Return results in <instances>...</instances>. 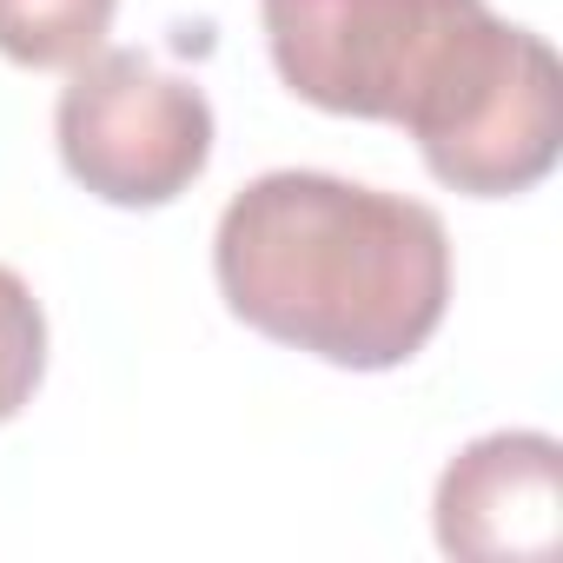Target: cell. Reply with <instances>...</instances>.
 <instances>
[{
	"mask_svg": "<svg viewBox=\"0 0 563 563\" xmlns=\"http://www.w3.org/2000/svg\"><path fill=\"white\" fill-rule=\"evenodd\" d=\"M272 67L306 107L405 126L438 186L517 199L563 146V80L543 34L490 0H258Z\"/></svg>",
	"mask_w": 563,
	"mask_h": 563,
	"instance_id": "1",
	"label": "cell"
},
{
	"mask_svg": "<svg viewBox=\"0 0 563 563\" xmlns=\"http://www.w3.org/2000/svg\"><path fill=\"white\" fill-rule=\"evenodd\" d=\"M212 278L258 339L339 372H398L444 325L451 232L424 199L286 166L219 212Z\"/></svg>",
	"mask_w": 563,
	"mask_h": 563,
	"instance_id": "2",
	"label": "cell"
},
{
	"mask_svg": "<svg viewBox=\"0 0 563 563\" xmlns=\"http://www.w3.org/2000/svg\"><path fill=\"white\" fill-rule=\"evenodd\" d=\"M54 140L93 199L126 212L173 206L212 159V100L133 47H100L60 87Z\"/></svg>",
	"mask_w": 563,
	"mask_h": 563,
	"instance_id": "3",
	"label": "cell"
},
{
	"mask_svg": "<svg viewBox=\"0 0 563 563\" xmlns=\"http://www.w3.org/2000/svg\"><path fill=\"white\" fill-rule=\"evenodd\" d=\"M556 471L563 444L550 431H490L464 444L431 497L438 543L451 556H550L563 537Z\"/></svg>",
	"mask_w": 563,
	"mask_h": 563,
	"instance_id": "4",
	"label": "cell"
},
{
	"mask_svg": "<svg viewBox=\"0 0 563 563\" xmlns=\"http://www.w3.org/2000/svg\"><path fill=\"white\" fill-rule=\"evenodd\" d=\"M120 0H0V54L14 67H80L107 47Z\"/></svg>",
	"mask_w": 563,
	"mask_h": 563,
	"instance_id": "5",
	"label": "cell"
},
{
	"mask_svg": "<svg viewBox=\"0 0 563 563\" xmlns=\"http://www.w3.org/2000/svg\"><path fill=\"white\" fill-rule=\"evenodd\" d=\"M41 372H47L41 299L14 265H0V424L21 418V405L41 391Z\"/></svg>",
	"mask_w": 563,
	"mask_h": 563,
	"instance_id": "6",
	"label": "cell"
}]
</instances>
